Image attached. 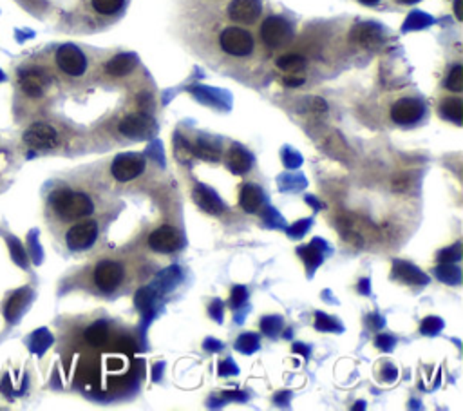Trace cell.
I'll return each instance as SVG.
<instances>
[{
  "mask_svg": "<svg viewBox=\"0 0 463 411\" xmlns=\"http://www.w3.org/2000/svg\"><path fill=\"white\" fill-rule=\"evenodd\" d=\"M194 200H195V203L200 205L203 210H207L208 214H221L224 208L223 203L219 201V198H217L214 192L208 191V188H205V187L195 188Z\"/></svg>",
  "mask_w": 463,
  "mask_h": 411,
  "instance_id": "15",
  "label": "cell"
},
{
  "mask_svg": "<svg viewBox=\"0 0 463 411\" xmlns=\"http://www.w3.org/2000/svg\"><path fill=\"white\" fill-rule=\"evenodd\" d=\"M250 165H252V159H250L248 152H244L241 147L230 149V152H228V169L234 174H244V172L250 171Z\"/></svg>",
  "mask_w": 463,
  "mask_h": 411,
  "instance_id": "16",
  "label": "cell"
},
{
  "mask_svg": "<svg viewBox=\"0 0 463 411\" xmlns=\"http://www.w3.org/2000/svg\"><path fill=\"white\" fill-rule=\"evenodd\" d=\"M123 279V269L116 263V261H102L94 270V283L98 288L110 292L122 283Z\"/></svg>",
  "mask_w": 463,
  "mask_h": 411,
  "instance_id": "8",
  "label": "cell"
},
{
  "mask_svg": "<svg viewBox=\"0 0 463 411\" xmlns=\"http://www.w3.org/2000/svg\"><path fill=\"white\" fill-rule=\"evenodd\" d=\"M261 37L270 47H280L292 38V26L280 16H268L261 26Z\"/></svg>",
  "mask_w": 463,
  "mask_h": 411,
  "instance_id": "4",
  "label": "cell"
},
{
  "mask_svg": "<svg viewBox=\"0 0 463 411\" xmlns=\"http://www.w3.org/2000/svg\"><path fill=\"white\" fill-rule=\"evenodd\" d=\"M145 171V158L139 154H122L113 162L110 172L118 181H130Z\"/></svg>",
  "mask_w": 463,
  "mask_h": 411,
  "instance_id": "5",
  "label": "cell"
},
{
  "mask_svg": "<svg viewBox=\"0 0 463 411\" xmlns=\"http://www.w3.org/2000/svg\"><path fill=\"white\" fill-rule=\"evenodd\" d=\"M120 133L129 138H147L154 133V122L145 114H129L120 122Z\"/></svg>",
  "mask_w": 463,
  "mask_h": 411,
  "instance_id": "11",
  "label": "cell"
},
{
  "mask_svg": "<svg viewBox=\"0 0 463 411\" xmlns=\"http://www.w3.org/2000/svg\"><path fill=\"white\" fill-rule=\"evenodd\" d=\"M57 64L65 74L69 77H81L87 69L86 55L73 44L62 45L57 51Z\"/></svg>",
  "mask_w": 463,
  "mask_h": 411,
  "instance_id": "3",
  "label": "cell"
},
{
  "mask_svg": "<svg viewBox=\"0 0 463 411\" xmlns=\"http://www.w3.org/2000/svg\"><path fill=\"white\" fill-rule=\"evenodd\" d=\"M45 84H47V80L40 71H25L21 74V87L28 96H40L45 89Z\"/></svg>",
  "mask_w": 463,
  "mask_h": 411,
  "instance_id": "13",
  "label": "cell"
},
{
  "mask_svg": "<svg viewBox=\"0 0 463 411\" xmlns=\"http://www.w3.org/2000/svg\"><path fill=\"white\" fill-rule=\"evenodd\" d=\"M239 203L244 210L253 214V212L259 210L261 205H263V192H261V188L257 187V185L246 184L243 188H241Z\"/></svg>",
  "mask_w": 463,
  "mask_h": 411,
  "instance_id": "14",
  "label": "cell"
},
{
  "mask_svg": "<svg viewBox=\"0 0 463 411\" xmlns=\"http://www.w3.org/2000/svg\"><path fill=\"white\" fill-rule=\"evenodd\" d=\"M455 13H456V18L462 21V0H456L455 2Z\"/></svg>",
  "mask_w": 463,
  "mask_h": 411,
  "instance_id": "27",
  "label": "cell"
},
{
  "mask_svg": "<svg viewBox=\"0 0 463 411\" xmlns=\"http://www.w3.org/2000/svg\"><path fill=\"white\" fill-rule=\"evenodd\" d=\"M125 0H91L93 8L102 15H114L123 8Z\"/></svg>",
  "mask_w": 463,
  "mask_h": 411,
  "instance_id": "23",
  "label": "cell"
},
{
  "mask_svg": "<svg viewBox=\"0 0 463 411\" xmlns=\"http://www.w3.org/2000/svg\"><path fill=\"white\" fill-rule=\"evenodd\" d=\"M362 4H366V6H375V4H378V2H380V0H360Z\"/></svg>",
  "mask_w": 463,
  "mask_h": 411,
  "instance_id": "28",
  "label": "cell"
},
{
  "mask_svg": "<svg viewBox=\"0 0 463 411\" xmlns=\"http://www.w3.org/2000/svg\"><path fill=\"white\" fill-rule=\"evenodd\" d=\"M24 142L33 149H51L58 143V135L47 123H35L24 133Z\"/></svg>",
  "mask_w": 463,
  "mask_h": 411,
  "instance_id": "9",
  "label": "cell"
},
{
  "mask_svg": "<svg viewBox=\"0 0 463 411\" xmlns=\"http://www.w3.org/2000/svg\"><path fill=\"white\" fill-rule=\"evenodd\" d=\"M277 67L286 73H299L306 67V58L301 57V55H282L280 58H277Z\"/></svg>",
  "mask_w": 463,
  "mask_h": 411,
  "instance_id": "18",
  "label": "cell"
},
{
  "mask_svg": "<svg viewBox=\"0 0 463 411\" xmlns=\"http://www.w3.org/2000/svg\"><path fill=\"white\" fill-rule=\"evenodd\" d=\"M442 114L445 118L452 120L455 123H462L463 122V103L459 98H449L445 102L442 103Z\"/></svg>",
  "mask_w": 463,
  "mask_h": 411,
  "instance_id": "19",
  "label": "cell"
},
{
  "mask_svg": "<svg viewBox=\"0 0 463 411\" xmlns=\"http://www.w3.org/2000/svg\"><path fill=\"white\" fill-rule=\"evenodd\" d=\"M355 38H357L360 44L367 45V47H375V45L380 44V35L375 28H370V26H362V28L355 29Z\"/></svg>",
  "mask_w": 463,
  "mask_h": 411,
  "instance_id": "20",
  "label": "cell"
},
{
  "mask_svg": "<svg viewBox=\"0 0 463 411\" xmlns=\"http://www.w3.org/2000/svg\"><path fill=\"white\" fill-rule=\"evenodd\" d=\"M219 44L224 53L232 57H246L252 53L253 38L246 29L227 28L219 37Z\"/></svg>",
  "mask_w": 463,
  "mask_h": 411,
  "instance_id": "2",
  "label": "cell"
},
{
  "mask_svg": "<svg viewBox=\"0 0 463 411\" xmlns=\"http://www.w3.org/2000/svg\"><path fill=\"white\" fill-rule=\"evenodd\" d=\"M244 299H246V292H244L243 288H236L234 290V299H232V306H239L241 303L244 301Z\"/></svg>",
  "mask_w": 463,
  "mask_h": 411,
  "instance_id": "25",
  "label": "cell"
},
{
  "mask_svg": "<svg viewBox=\"0 0 463 411\" xmlns=\"http://www.w3.org/2000/svg\"><path fill=\"white\" fill-rule=\"evenodd\" d=\"M263 13V2L261 0H232L228 15L232 21L239 24H253Z\"/></svg>",
  "mask_w": 463,
  "mask_h": 411,
  "instance_id": "10",
  "label": "cell"
},
{
  "mask_svg": "<svg viewBox=\"0 0 463 411\" xmlns=\"http://www.w3.org/2000/svg\"><path fill=\"white\" fill-rule=\"evenodd\" d=\"M136 65V58L132 55H118L114 57L113 60L107 64V73L113 74V77H123V74L130 73L132 67Z\"/></svg>",
  "mask_w": 463,
  "mask_h": 411,
  "instance_id": "17",
  "label": "cell"
},
{
  "mask_svg": "<svg viewBox=\"0 0 463 411\" xmlns=\"http://www.w3.org/2000/svg\"><path fill=\"white\" fill-rule=\"evenodd\" d=\"M402 4H415V2H418V0H400Z\"/></svg>",
  "mask_w": 463,
  "mask_h": 411,
  "instance_id": "29",
  "label": "cell"
},
{
  "mask_svg": "<svg viewBox=\"0 0 463 411\" xmlns=\"http://www.w3.org/2000/svg\"><path fill=\"white\" fill-rule=\"evenodd\" d=\"M149 244H151V249L156 250V252L171 254L179 249L181 237H179V234L176 232V228L161 227L149 236Z\"/></svg>",
  "mask_w": 463,
  "mask_h": 411,
  "instance_id": "12",
  "label": "cell"
},
{
  "mask_svg": "<svg viewBox=\"0 0 463 411\" xmlns=\"http://www.w3.org/2000/svg\"><path fill=\"white\" fill-rule=\"evenodd\" d=\"M285 84L290 87H299L304 84V78H295V77H288L285 78Z\"/></svg>",
  "mask_w": 463,
  "mask_h": 411,
  "instance_id": "26",
  "label": "cell"
},
{
  "mask_svg": "<svg viewBox=\"0 0 463 411\" xmlns=\"http://www.w3.org/2000/svg\"><path fill=\"white\" fill-rule=\"evenodd\" d=\"M98 237V225L96 221L93 220H86L81 221V223L74 225L73 228H69V232H67V244H69V249L73 250H84L89 249L91 244L96 241Z\"/></svg>",
  "mask_w": 463,
  "mask_h": 411,
  "instance_id": "7",
  "label": "cell"
},
{
  "mask_svg": "<svg viewBox=\"0 0 463 411\" xmlns=\"http://www.w3.org/2000/svg\"><path fill=\"white\" fill-rule=\"evenodd\" d=\"M192 154L201 159H208V162H219V149H216L208 142H200L198 145L192 147Z\"/></svg>",
  "mask_w": 463,
  "mask_h": 411,
  "instance_id": "22",
  "label": "cell"
},
{
  "mask_svg": "<svg viewBox=\"0 0 463 411\" xmlns=\"http://www.w3.org/2000/svg\"><path fill=\"white\" fill-rule=\"evenodd\" d=\"M449 91H455V93H462L463 91V67L462 65H455L452 71L449 73L447 81H445Z\"/></svg>",
  "mask_w": 463,
  "mask_h": 411,
  "instance_id": "24",
  "label": "cell"
},
{
  "mask_svg": "<svg viewBox=\"0 0 463 411\" xmlns=\"http://www.w3.org/2000/svg\"><path fill=\"white\" fill-rule=\"evenodd\" d=\"M423 103L415 98H402L391 107V118L399 125H411L423 116Z\"/></svg>",
  "mask_w": 463,
  "mask_h": 411,
  "instance_id": "6",
  "label": "cell"
},
{
  "mask_svg": "<svg viewBox=\"0 0 463 411\" xmlns=\"http://www.w3.org/2000/svg\"><path fill=\"white\" fill-rule=\"evenodd\" d=\"M107 335H109V330H107V326L103 322H96L91 328H87L86 332V341L93 347H100L103 342L107 341Z\"/></svg>",
  "mask_w": 463,
  "mask_h": 411,
  "instance_id": "21",
  "label": "cell"
},
{
  "mask_svg": "<svg viewBox=\"0 0 463 411\" xmlns=\"http://www.w3.org/2000/svg\"><path fill=\"white\" fill-rule=\"evenodd\" d=\"M51 205H53V210L64 220H80V218L89 216L94 208L89 196L67 191V188L55 192L51 196Z\"/></svg>",
  "mask_w": 463,
  "mask_h": 411,
  "instance_id": "1",
  "label": "cell"
}]
</instances>
